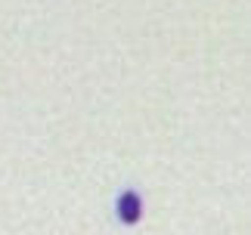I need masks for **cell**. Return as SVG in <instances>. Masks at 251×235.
<instances>
[{
	"label": "cell",
	"instance_id": "obj_1",
	"mask_svg": "<svg viewBox=\"0 0 251 235\" xmlns=\"http://www.w3.org/2000/svg\"><path fill=\"white\" fill-rule=\"evenodd\" d=\"M140 213H143L140 195H137V192H124L121 198H118V217H121L124 223H137Z\"/></svg>",
	"mask_w": 251,
	"mask_h": 235
}]
</instances>
